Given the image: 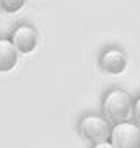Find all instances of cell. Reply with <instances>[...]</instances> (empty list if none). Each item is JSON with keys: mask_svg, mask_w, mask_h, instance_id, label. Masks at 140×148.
<instances>
[{"mask_svg": "<svg viewBox=\"0 0 140 148\" xmlns=\"http://www.w3.org/2000/svg\"><path fill=\"white\" fill-rule=\"evenodd\" d=\"M132 98L122 88H111L106 91L101 101V111L111 124L127 121L132 116Z\"/></svg>", "mask_w": 140, "mask_h": 148, "instance_id": "6da1fadb", "label": "cell"}, {"mask_svg": "<svg viewBox=\"0 0 140 148\" xmlns=\"http://www.w3.org/2000/svg\"><path fill=\"white\" fill-rule=\"evenodd\" d=\"M109 142L113 148H140V124L129 119L113 124Z\"/></svg>", "mask_w": 140, "mask_h": 148, "instance_id": "3957f363", "label": "cell"}, {"mask_svg": "<svg viewBox=\"0 0 140 148\" xmlns=\"http://www.w3.org/2000/svg\"><path fill=\"white\" fill-rule=\"evenodd\" d=\"M26 0H0V8L5 13H18L20 10L25 7Z\"/></svg>", "mask_w": 140, "mask_h": 148, "instance_id": "52a82bcc", "label": "cell"}, {"mask_svg": "<svg viewBox=\"0 0 140 148\" xmlns=\"http://www.w3.org/2000/svg\"><path fill=\"white\" fill-rule=\"evenodd\" d=\"M12 42L16 47L18 54H31L38 46V31L28 23H21L12 33Z\"/></svg>", "mask_w": 140, "mask_h": 148, "instance_id": "5b68a950", "label": "cell"}, {"mask_svg": "<svg viewBox=\"0 0 140 148\" xmlns=\"http://www.w3.org/2000/svg\"><path fill=\"white\" fill-rule=\"evenodd\" d=\"M132 116H134L137 124H140V95L132 101Z\"/></svg>", "mask_w": 140, "mask_h": 148, "instance_id": "ba28073f", "label": "cell"}, {"mask_svg": "<svg viewBox=\"0 0 140 148\" xmlns=\"http://www.w3.org/2000/svg\"><path fill=\"white\" fill-rule=\"evenodd\" d=\"M18 64V51L10 38H0V72H10Z\"/></svg>", "mask_w": 140, "mask_h": 148, "instance_id": "8992f818", "label": "cell"}, {"mask_svg": "<svg viewBox=\"0 0 140 148\" xmlns=\"http://www.w3.org/2000/svg\"><path fill=\"white\" fill-rule=\"evenodd\" d=\"M98 65L108 75H121L127 69V54L121 47H106L98 57Z\"/></svg>", "mask_w": 140, "mask_h": 148, "instance_id": "277c9868", "label": "cell"}, {"mask_svg": "<svg viewBox=\"0 0 140 148\" xmlns=\"http://www.w3.org/2000/svg\"><path fill=\"white\" fill-rule=\"evenodd\" d=\"M111 127H113V124L101 114H85L78 121L80 135L91 147H95L100 142L109 140Z\"/></svg>", "mask_w": 140, "mask_h": 148, "instance_id": "7a4b0ae2", "label": "cell"}]
</instances>
